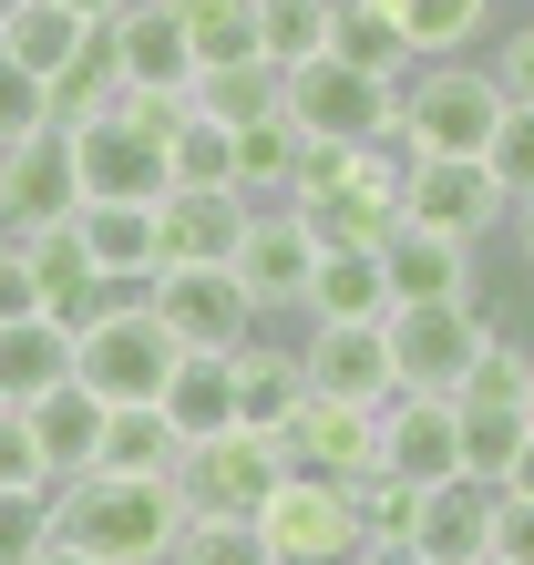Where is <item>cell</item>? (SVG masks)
Returning a JSON list of instances; mask_svg holds the SVG:
<instances>
[{"mask_svg":"<svg viewBox=\"0 0 534 565\" xmlns=\"http://www.w3.org/2000/svg\"><path fill=\"white\" fill-rule=\"evenodd\" d=\"M185 493L175 473H73L52 483V545H73L93 565H175V535H185Z\"/></svg>","mask_w":534,"mask_h":565,"instance_id":"cell-1","label":"cell"},{"mask_svg":"<svg viewBox=\"0 0 534 565\" xmlns=\"http://www.w3.org/2000/svg\"><path fill=\"white\" fill-rule=\"evenodd\" d=\"M504 83H493V62L452 52V62H421L412 83H400V154H483L493 124H504Z\"/></svg>","mask_w":534,"mask_h":565,"instance_id":"cell-2","label":"cell"},{"mask_svg":"<svg viewBox=\"0 0 534 565\" xmlns=\"http://www.w3.org/2000/svg\"><path fill=\"white\" fill-rule=\"evenodd\" d=\"M175 360H185V340H175L154 309H114V319L73 329V381H83L104 412H145V402H164Z\"/></svg>","mask_w":534,"mask_h":565,"instance_id":"cell-3","label":"cell"},{"mask_svg":"<svg viewBox=\"0 0 534 565\" xmlns=\"http://www.w3.org/2000/svg\"><path fill=\"white\" fill-rule=\"evenodd\" d=\"M278 483H288L278 431H247V422H237V431H206V443L175 452V493H185L195 524H257Z\"/></svg>","mask_w":534,"mask_h":565,"instance_id":"cell-4","label":"cell"},{"mask_svg":"<svg viewBox=\"0 0 534 565\" xmlns=\"http://www.w3.org/2000/svg\"><path fill=\"white\" fill-rule=\"evenodd\" d=\"M381 329H391V371H400V391H452V381L483 360V340H493L504 319H493L483 298H400Z\"/></svg>","mask_w":534,"mask_h":565,"instance_id":"cell-5","label":"cell"},{"mask_svg":"<svg viewBox=\"0 0 534 565\" xmlns=\"http://www.w3.org/2000/svg\"><path fill=\"white\" fill-rule=\"evenodd\" d=\"M319 216L298 206V195H267L247 206V237H237V288L257 298V319H288L309 309V278H319Z\"/></svg>","mask_w":534,"mask_h":565,"instance_id":"cell-6","label":"cell"},{"mask_svg":"<svg viewBox=\"0 0 534 565\" xmlns=\"http://www.w3.org/2000/svg\"><path fill=\"white\" fill-rule=\"evenodd\" d=\"M288 124L329 135V145H400V83H371L340 52H319V62L288 73Z\"/></svg>","mask_w":534,"mask_h":565,"instance_id":"cell-7","label":"cell"},{"mask_svg":"<svg viewBox=\"0 0 534 565\" xmlns=\"http://www.w3.org/2000/svg\"><path fill=\"white\" fill-rule=\"evenodd\" d=\"M73 164H83V206H164L175 195V164H164V135L134 124L124 104L73 124Z\"/></svg>","mask_w":534,"mask_h":565,"instance_id":"cell-8","label":"cell"},{"mask_svg":"<svg viewBox=\"0 0 534 565\" xmlns=\"http://www.w3.org/2000/svg\"><path fill=\"white\" fill-rule=\"evenodd\" d=\"M257 535H267V555H278V565H350V555H360V504H350V483L298 473V462H288V483L267 493Z\"/></svg>","mask_w":534,"mask_h":565,"instance_id":"cell-9","label":"cell"},{"mask_svg":"<svg viewBox=\"0 0 534 565\" xmlns=\"http://www.w3.org/2000/svg\"><path fill=\"white\" fill-rule=\"evenodd\" d=\"M412 226H431V237H462V247H483L493 226H514V195L493 185V164L483 154H412Z\"/></svg>","mask_w":534,"mask_h":565,"instance_id":"cell-10","label":"cell"},{"mask_svg":"<svg viewBox=\"0 0 534 565\" xmlns=\"http://www.w3.org/2000/svg\"><path fill=\"white\" fill-rule=\"evenodd\" d=\"M145 309L175 329L185 350H247L257 340V298L237 288V268H154Z\"/></svg>","mask_w":534,"mask_h":565,"instance_id":"cell-11","label":"cell"},{"mask_svg":"<svg viewBox=\"0 0 534 565\" xmlns=\"http://www.w3.org/2000/svg\"><path fill=\"white\" fill-rule=\"evenodd\" d=\"M298 371H309V391L360 402V412H381L391 391H400V371H391V329H381V319H309Z\"/></svg>","mask_w":534,"mask_h":565,"instance_id":"cell-12","label":"cell"},{"mask_svg":"<svg viewBox=\"0 0 534 565\" xmlns=\"http://www.w3.org/2000/svg\"><path fill=\"white\" fill-rule=\"evenodd\" d=\"M52 216H83L73 124H42V135L0 145V226H52Z\"/></svg>","mask_w":534,"mask_h":565,"instance_id":"cell-13","label":"cell"},{"mask_svg":"<svg viewBox=\"0 0 534 565\" xmlns=\"http://www.w3.org/2000/svg\"><path fill=\"white\" fill-rule=\"evenodd\" d=\"M278 452L298 462V473H329V483H360L381 473V412L360 402H329V391H309L288 422H278Z\"/></svg>","mask_w":534,"mask_h":565,"instance_id":"cell-14","label":"cell"},{"mask_svg":"<svg viewBox=\"0 0 534 565\" xmlns=\"http://www.w3.org/2000/svg\"><path fill=\"white\" fill-rule=\"evenodd\" d=\"M381 473L421 483V493L462 473V412H452V391H391V402H381Z\"/></svg>","mask_w":534,"mask_h":565,"instance_id":"cell-15","label":"cell"},{"mask_svg":"<svg viewBox=\"0 0 534 565\" xmlns=\"http://www.w3.org/2000/svg\"><path fill=\"white\" fill-rule=\"evenodd\" d=\"M154 226H164V268H237L247 195L237 185H175L154 206Z\"/></svg>","mask_w":534,"mask_h":565,"instance_id":"cell-16","label":"cell"},{"mask_svg":"<svg viewBox=\"0 0 534 565\" xmlns=\"http://www.w3.org/2000/svg\"><path fill=\"white\" fill-rule=\"evenodd\" d=\"M493 514H504V493H493V483H473V473L431 483L421 514H412L421 565H493Z\"/></svg>","mask_w":534,"mask_h":565,"instance_id":"cell-17","label":"cell"},{"mask_svg":"<svg viewBox=\"0 0 534 565\" xmlns=\"http://www.w3.org/2000/svg\"><path fill=\"white\" fill-rule=\"evenodd\" d=\"M114 31V62H124V93H195V52H185V21H175V0H134Z\"/></svg>","mask_w":534,"mask_h":565,"instance_id":"cell-18","label":"cell"},{"mask_svg":"<svg viewBox=\"0 0 534 565\" xmlns=\"http://www.w3.org/2000/svg\"><path fill=\"white\" fill-rule=\"evenodd\" d=\"M62 381H73V329H62L52 309H31V319L0 329V402H11V412L52 402Z\"/></svg>","mask_w":534,"mask_h":565,"instance_id":"cell-19","label":"cell"},{"mask_svg":"<svg viewBox=\"0 0 534 565\" xmlns=\"http://www.w3.org/2000/svg\"><path fill=\"white\" fill-rule=\"evenodd\" d=\"M381 268H391V309H400V298H483L473 247H462V237H431V226L381 237Z\"/></svg>","mask_w":534,"mask_h":565,"instance_id":"cell-20","label":"cell"},{"mask_svg":"<svg viewBox=\"0 0 534 565\" xmlns=\"http://www.w3.org/2000/svg\"><path fill=\"white\" fill-rule=\"evenodd\" d=\"M154 412L175 422V443H206V431H237V360H226V350H185Z\"/></svg>","mask_w":534,"mask_h":565,"instance_id":"cell-21","label":"cell"},{"mask_svg":"<svg viewBox=\"0 0 534 565\" xmlns=\"http://www.w3.org/2000/svg\"><path fill=\"white\" fill-rule=\"evenodd\" d=\"M185 104L206 114V124H267V114H288V73L267 52H237V62H206Z\"/></svg>","mask_w":534,"mask_h":565,"instance_id":"cell-22","label":"cell"},{"mask_svg":"<svg viewBox=\"0 0 534 565\" xmlns=\"http://www.w3.org/2000/svg\"><path fill=\"white\" fill-rule=\"evenodd\" d=\"M298 319H391V268H381V247H340V237H329Z\"/></svg>","mask_w":534,"mask_h":565,"instance_id":"cell-23","label":"cell"},{"mask_svg":"<svg viewBox=\"0 0 534 565\" xmlns=\"http://www.w3.org/2000/svg\"><path fill=\"white\" fill-rule=\"evenodd\" d=\"M83 42H93V21H73L62 0H11V11H0V52H11L21 73H42V83L73 73Z\"/></svg>","mask_w":534,"mask_h":565,"instance_id":"cell-24","label":"cell"},{"mask_svg":"<svg viewBox=\"0 0 534 565\" xmlns=\"http://www.w3.org/2000/svg\"><path fill=\"white\" fill-rule=\"evenodd\" d=\"M329 52H340L350 73H371V83H412V73H421V52H412V31H400L391 0H340V31H329Z\"/></svg>","mask_w":534,"mask_h":565,"instance_id":"cell-25","label":"cell"},{"mask_svg":"<svg viewBox=\"0 0 534 565\" xmlns=\"http://www.w3.org/2000/svg\"><path fill=\"white\" fill-rule=\"evenodd\" d=\"M226 360H237V422H247V431H278L298 402H309V371H298V350L247 340V350H226Z\"/></svg>","mask_w":534,"mask_h":565,"instance_id":"cell-26","label":"cell"},{"mask_svg":"<svg viewBox=\"0 0 534 565\" xmlns=\"http://www.w3.org/2000/svg\"><path fill=\"white\" fill-rule=\"evenodd\" d=\"M104 402H93L83 381H62L52 402H31V431H42V452H52V473L73 483V473H93V462H104Z\"/></svg>","mask_w":534,"mask_h":565,"instance_id":"cell-27","label":"cell"},{"mask_svg":"<svg viewBox=\"0 0 534 565\" xmlns=\"http://www.w3.org/2000/svg\"><path fill=\"white\" fill-rule=\"evenodd\" d=\"M73 226H83V247H93V268H104V278H154L164 268L154 206H83Z\"/></svg>","mask_w":534,"mask_h":565,"instance_id":"cell-28","label":"cell"},{"mask_svg":"<svg viewBox=\"0 0 534 565\" xmlns=\"http://www.w3.org/2000/svg\"><path fill=\"white\" fill-rule=\"evenodd\" d=\"M298 154H309V135H298L288 114H267V124H237V195H247V206L288 195V185H298Z\"/></svg>","mask_w":534,"mask_h":565,"instance_id":"cell-29","label":"cell"},{"mask_svg":"<svg viewBox=\"0 0 534 565\" xmlns=\"http://www.w3.org/2000/svg\"><path fill=\"white\" fill-rule=\"evenodd\" d=\"M329 31H340V0H257V52L298 73V62L329 52Z\"/></svg>","mask_w":534,"mask_h":565,"instance_id":"cell-30","label":"cell"},{"mask_svg":"<svg viewBox=\"0 0 534 565\" xmlns=\"http://www.w3.org/2000/svg\"><path fill=\"white\" fill-rule=\"evenodd\" d=\"M462 412V473H473V483H493V493H504L514 483V452H524V412H504V402H452Z\"/></svg>","mask_w":534,"mask_h":565,"instance_id":"cell-31","label":"cell"},{"mask_svg":"<svg viewBox=\"0 0 534 565\" xmlns=\"http://www.w3.org/2000/svg\"><path fill=\"white\" fill-rule=\"evenodd\" d=\"M391 11H400V31H412L421 62H452V52H473L493 31V0H391Z\"/></svg>","mask_w":534,"mask_h":565,"instance_id":"cell-32","label":"cell"},{"mask_svg":"<svg viewBox=\"0 0 534 565\" xmlns=\"http://www.w3.org/2000/svg\"><path fill=\"white\" fill-rule=\"evenodd\" d=\"M175 21H185L195 73H206V62H237V52H257V0H175Z\"/></svg>","mask_w":534,"mask_h":565,"instance_id":"cell-33","label":"cell"},{"mask_svg":"<svg viewBox=\"0 0 534 565\" xmlns=\"http://www.w3.org/2000/svg\"><path fill=\"white\" fill-rule=\"evenodd\" d=\"M164 164H175V185H237V124H206L185 104V124L164 135Z\"/></svg>","mask_w":534,"mask_h":565,"instance_id":"cell-34","label":"cell"},{"mask_svg":"<svg viewBox=\"0 0 534 565\" xmlns=\"http://www.w3.org/2000/svg\"><path fill=\"white\" fill-rule=\"evenodd\" d=\"M175 452H185V443H175V422H164L154 402L104 422V473H175Z\"/></svg>","mask_w":534,"mask_h":565,"instance_id":"cell-35","label":"cell"},{"mask_svg":"<svg viewBox=\"0 0 534 565\" xmlns=\"http://www.w3.org/2000/svg\"><path fill=\"white\" fill-rule=\"evenodd\" d=\"M524 381H534V350L514 340V329H493V340H483V360L452 381V402H504V412H524Z\"/></svg>","mask_w":534,"mask_h":565,"instance_id":"cell-36","label":"cell"},{"mask_svg":"<svg viewBox=\"0 0 534 565\" xmlns=\"http://www.w3.org/2000/svg\"><path fill=\"white\" fill-rule=\"evenodd\" d=\"M350 504H360V545H381V535H412L421 483H400V473H360V483H350Z\"/></svg>","mask_w":534,"mask_h":565,"instance_id":"cell-37","label":"cell"},{"mask_svg":"<svg viewBox=\"0 0 534 565\" xmlns=\"http://www.w3.org/2000/svg\"><path fill=\"white\" fill-rule=\"evenodd\" d=\"M52 452H42V431H31V412H0V493H52Z\"/></svg>","mask_w":534,"mask_h":565,"instance_id":"cell-38","label":"cell"},{"mask_svg":"<svg viewBox=\"0 0 534 565\" xmlns=\"http://www.w3.org/2000/svg\"><path fill=\"white\" fill-rule=\"evenodd\" d=\"M42 124H62V114H52V83H42V73H21V62L0 52V145L42 135Z\"/></svg>","mask_w":534,"mask_h":565,"instance_id":"cell-39","label":"cell"},{"mask_svg":"<svg viewBox=\"0 0 534 565\" xmlns=\"http://www.w3.org/2000/svg\"><path fill=\"white\" fill-rule=\"evenodd\" d=\"M175 565H278V555H267L257 524H185V535H175Z\"/></svg>","mask_w":534,"mask_h":565,"instance_id":"cell-40","label":"cell"},{"mask_svg":"<svg viewBox=\"0 0 534 565\" xmlns=\"http://www.w3.org/2000/svg\"><path fill=\"white\" fill-rule=\"evenodd\" d=\"M483 164H493V185H504L514 206H524V195H534V114H504V124H493Z\"/></svg>","mask_w":534,"mask_h":565,"instance_id":"cell-41","label":"cell"},{"mask_svg":"<svg viewBox=\"0 0 534 565\" xmlns=\"http://www.w3.org/2000/svg\"><path fill=\"white\" fill-rule=\"evenodd\" d=\"M52 545V493H0V565H31Z\"/></svg>","mask_w":534,"mask_h":565,"instance_id":"cell-42","label":"cell"},{"mask_svg":"<svg viewBox=\"0 0 534 565\" xmlns=\"http://www.w3.org/2000/svg\"><path fill=\"white\" fill-rule=\"evenodd\" d=\"M493 83H504L514 114H534V21L514 31V42H493Z\"/></svg>","mask_w":534,"mask_h":565,"instance_id":"cell-43","label":"cell"},{"mask_svg":"<svg viewBox=\"0 0 534 565\" xmlns=\"http://www.w3.org/2000/svg\"><path fill=\"white\" fill-rule=\"evenodd\" d=\"M493 565H534V493H504V514H493Z\"/></svg>","mask_w":534,"mask_h":565,"instance_id":"cell-44","label":"cell"},{"mask_svg":"<svg viewBox=\"0 0 534 565\" xmlns=\"http://www.w3.org/2000/svg\"><path fill=\"white\" fill-rule=\"evenodd\" d=\"M31 309H42V288H31V268H21V247L0 237V329H11V319H31Z\"/></svg>","mask_w":534,"mask_h":565,"instance_id":"cell-45","label":"cell"},{"mask_svg":"<svg viewBox=\"0 0 534 565\" xmlns=\"http://www.w3.org/2000/svg\"><path fill=\"white\" fill-rule=\"evenodd\" d=\"M350 565H421V545H412V535H381V545H360Z\"/></svg>","mask_w":534,"mask_h":565,"instance_id":"cell-46","label":"cell"},{"mask_svg":"<svg viewBox=\"0 0 534 565\" xmlns=\"http://www.w3.org/2000/svg\"><path fill=\"white\" fill-rule=\"evenodd\" d=\"M62 11H73V21H93V31H104V21H124V11H134V0H62Z\"/></svg>","mask_w":534,"mask_h":565,"instance_id":"cell-47","label":"cell"},{"mask_svg":"<svg viewBox=\"0 0 534 565\" xmlns=\"http://www.w3.org/2000/svg\"><path fill=\"white\" fill-rule=\"evenodd\" d=\"M514 257H524V278H534V195L514 206Z\"/></svg>","mask_w":534,"mask_h":565,"instance_id":"cell-48","label":"cell"},{"mask_svg":"<svg viewBox=\"0 0 534 565\" xmlns=\"http://www.w3.org/2000/svg\"><path fill=\"white\" fill-rule=\"evenodd\" d=\"M504 493H534V431H524V452H514V483Z\"/></svg>","mask_w":534,"mask_h":565,"instance_id":"cell-49","label":"cell"},{"mask_svg":"<svg viewBox=\"0 0 534 565\" xmlns=\"http://www.w3.org/2000/svg\"><path fill=\"white\" fill-rule=\"evenodd\" d=\"M31 565H93V555H73V545H42V555H31Z\"/></svg>","mask_w":534,"mask_h":565,"instance_id":"cell-50","label":"cell"},{"mask_svg":"<svg viewBox=\"0 0 534 565\" xmlns=\"http://www.w3.org/2000/svg\"><path fill=\"white\" fill-rule=\"evenodd\" d=\"M524 422H534V381H524Z\"/></svg>","mask_w":534,"mask_h":565,"instance_id":"cell-51","label":"cell"},{"mask_svg":"<svg viewBox=\"0 0 534 565\" xmlns=\"http://www.w3.org/2000/svg\"><path fill=\"white\" fill-rule=\"evenodd\" d=\"M0 11H11V0H0Z\"/></svg>","mask_w":534,"mask_h":565,"instance_id":"cell-52","label":"cell"},{"mask_svg":"<svg viewBox=\"0 0 534 565\" xmlns=\"http://www.w3.org/2000/svg\"><path fill=\"white\" fill-rule=\"evenodd\" d=\"M0 412H11V402H0Z\"/></svg>","mask_w":534,"mask_h":565,"instance_id":"cell-53","label":"cell"}]
</instances>
